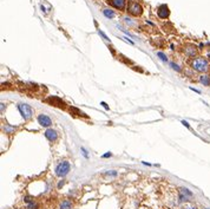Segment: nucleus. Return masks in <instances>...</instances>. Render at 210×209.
Segmentation results:
<instances>
[{
  "instance_id": "nucleus-1",
  "label": "nucleus",
  "mask_w": 210,
  "mask_h": 209,
  "mask_svg": "<svg viewBox=\"0 0 210 209\" xmlns=\"http://www.w3.org/2000/svg\"><path fill=\"white\" fill-rule=\"evenodd\" d=\"M190 66L194 70H196L197 72H202V73H205L208 72L210 69L209 66V62L203 58V57H197V58H194L190 63Z\"/></svg>"
},
{
  "instance_id": "nucleus-2",
  "label": "nucleus",
  "mask_w": 210,
  "mask_h": 209,
  "mask_svg": "<svg viewBox=\"0 0 210 209\" xmlns=\"http://www.w3.org/2000/svg\"><path fill=\"white\" fill-rule=\"evenodd\" d=\"M126 11L127 13L132 17H140L143 14V7L139 2L137 1H133V0H130L127 2V6H126Z\"/></svg>"
},
{
  "instance_id": "nucleus-3",
  "label": "nucleus",
  "mask_w": 210,
  "mask_h": 209,
  "mask_svg": "<svg viewBox=\"0 0 210 209\" xmlns=\"http://www.w3.org/2000/svg\"><path fill=\"white\" fill-rule=\"evenodd\" d=\"M70 170L71 166L69 163V161H63L56 167V175L59 176V177H64V176H66L70 173Z\"/></svg>"
},
{
  "instance_id": "nucleus-4",
  "label": "nucleus",
  "mask_w": 210,
  "mask_h": 209,
  "mask_svg": "<svg viewBox=\"0 0 210 209\" xmlns=\"http://www.w3.org/2000/svg\"><path fill=\"white\" fill-rule=\"evenodd\" d=\"M18 110L21 113V116L24 117L25 121H28V119H31L33 117V110H32V108L28 104H25V103L18 104Z\"/></svg>"
},
{
  "instance_id": "nucleus-5",
  "label": "nucleus",
  "mask_w": 210,
  "mask_h": 209,
  "mask_svg": "<svg viewBox=\"0 0 210 209\" xmlns=\"http://www.w3.org/2000/svg\"><path fill=\"white\" fill-rule=\"evenodd\" d=\"M108 4L112 6L113 8L116 10H119V11H126V6H127V2L126 0H106Z\"/></svg>"
},
{
  "instance_id": "nucleus-6",
  "label": "nucleus",
  "mask_w": 210,
  "mask_h": 209,
  "mask_svg": "<svg viewBox=\"0 0 210 209\" xmlns=\"http://www.w3.org/2000/svg\"><path fill=\"white\" fill-rule=\"evenodd\" d=\"M157 15L159 19H168L169 15H170V10H169L168 5H161L158 8H157Z\"/></svg>"
},
{
  "instance_id": "nucleus-7",
  "label": "nucleus",
  "mask_w": 210,
  "mask_h": 209,
  "mask_svg": "<svg viewBox=\"0 0 210 209\" xmlns=\"http://www.w3.org/2000/svg\"><path fill=\"white\" fill-rule=\"evenodd\" d=\"M183 52H184V55L186 57H189V58H194V57H196L197 55V49L195 45H186L185 47H184V50H183Z\"/></svg>"
},
{
  "instance_id": "nucleus-8",
  "label": "nucleus",
  "mask_w": 210,
  "mask_h": 209,
  "mask_svg": "<svg viewBox=\"0 0 210 209\" xmlns=\"http://www.w3.org/2000/svg\"><path fill=\"white\" fill-rule=\"evenodd\" d=\"M38 123L42 126H44V128H49V126L52 124V119H51L49 116L42 113V115L38 116Z\"/></svg>"
},
{
  "instance_id": "nucleus-9",
  "label": "nucleus",
  "mask_w": 210,
  "mask_h": 209,
  "mask_svg": "<svg viewBox=\"0 0 210 209\" xmlns=\"http://www.w3.org/2000/svg\"><path fill=\"white\" fill-rule=\"evenodd\" d=\"M44 135H45V137L49 139L50 142H56L57 139H58V132H57L56 130H53V129H47L44 132Z\"/></svg>"
},
{
  "instance_id": "nucleus-10",
  "label": "nucleus",
  "mask_w": 210,
  "mask_h": 209,
  "mask_svg": "<svg viewBox=\"0 0 210 209\" xmlns=\"http://www.w3.org/2000/svg\"><path fill=\"white\" fill-rule=\"evenodd\" d=\"M199 82L203 84L204 86H210V76L207 74V73L199 76Z\"/></svg>"
},
{
  "instance_id": "nucleus-11",
  "label": "nucleus",
  "mask_w": 210,
  "mask_h": 209,
  "mask_svg": "<svg viewBox=\"0 0 210 209\" xmlns=\"http://www.w3.org/2000/svg\"><path fill=\"white\" fill-rule=\"evenodd\" d=\"M103 14H104L108 19H113V18L116 17V13H114L112 10H110V8H104V10H103Z\"/></svg>"
},
{
  "instance_id": "nucleus-12",
  "label": "nucleus",
  "mask_w": 210,
  "mask_h": 209,
  "mask_svg": "<svg viewBox=\"0 0 210 209\" xmlns=\"http://www.w3.org/2000/svg\"><path fill=\"white\" fill-rule=\"evenodd\" d=\"M60 209H71L72 208V202L69 201V200H65V201H63L61 203H60Z\"/></svg>"
},
{
  "instance_id": "nucleus-13",
  "label": "nucleus",
  "mask_w": 210,
  "mask_h": 209,
  "mask_svg": "<svg viewBox=\"0 0 210 209\" xmlns=\"http://www.w3.org/2000/svg\"><path fill=\"white\" fill-rule=\"evenodd\" d=\"M4 131L7 132V134H13L14 131H15V128L11 125H5L4 126Z\"/></svg>"
},
{
  "instance_id": "nucleus-14",
  "label": "nucleus",
  "mask_w": 210,
  "mask_h": 209,
  "mask_svg": "<svg viewBox=\"0 0 210 209\" xmlns=\"http://www.w3.org/2000/svg\"><path fill=\"white\" fill-rule=\"evenodd\" d=\"M180 190H181V193L184 194V195L189 196V197H191L193 196V193L189 190V189H186V188H180Z\"/></svg>"
},
{
  "instance_id": "nucleus-15",
  "label": "nucleus",
  "mask_w": 210,
  "mask_h": 209,
  "mask_svg": "<svg viewBox=\"0 0 210 209\" xmlns=\"http://www.w3.org/2000/svg\"><path fill=\"white\" fill-rule=\"evenodd\" d=\"M26 208H27V209H37V208H38V204H37L36 202L31 201V202H28V204L26 206Z\"/></svg>"
},
{
  "instance_id": "nucleus-16",
  "label": "nucleus",
  "mask_w": 210,
  "mask_h": 209,
  "mask_svg": "<svg viewBox=\"0 0 210 209\" xmlns=\"http://www.w3.org/2000/svg\"><path fill=\"white\" fill-rule=\"evenodd\" d=\"M157 56L159 57L163 62H168V58H167V56H165L164 53H162V52H157Z\"/></svg>"
},
{
  "instance_id": "nucleus-17",
  "label": "nucleus",
  "mask_w": 210,
  "mask_h": 209,
  "mask_svg": "<svg viewBox=\"0 0 210 209\" xmlns=\"http://www.w3.org/2000/svg\"><path fill=\"white\" fill-rule=\"evenodd\" d=\"M98 33L100 34V36H102V37H103V39H105V40H109V42H110V38H109V37H108V36H106V34H105V33H104L103 31L98 30Z\"/></svg>"
},
{
  "instance_id": "nucleus-18",
  "label": "nucleus",
  "mask_w": 210,
  "mask_h": 209,
  "mask_svg": "<svg viewBox=\"0 0 210 209\" xmlns=\"http://www.w3.org/2000/svg\"><path fill=\"white\" fill-rule=\"evenodd\" d=\"M170 65H171V68H172V69L176 70L177 72H181V71H182V70H181V68H178V65H177V64H174V63H171Z\"/></svg>"
},
{
  "instance_id": "nucleus-19",
  "label": "nucleus",
  "mask_w": 210,
  "mask_h": 209,
  "mask_svg": "<svg viewBox=\"0 0 210 209\" xmlns=\"http://www.w3.org/2000/svg\"><path fill=\"white\" fill-rule=\"evenodd\" d=\"M80 150H82V154L84 155L85 158H89V155H87V151L85 150V148H80Z\"/></svg>"
},
{
  "instance_id": "nucleus-20",
  "label": "nucleus",
  "mask_w": 210,
  "mask_h": 209,
  "mask_svg": "<svg viewBox=\"0 0 210 209\" xmlns=\"http://www.w3.org/2000/svg\"><path fill=\"white\" fill-rule=\"evenodd\" d=\"M111 156H112L111 153H106V154H104L102 157H103V158H108V157H111Z\"/></svg>"
},
{
  "instance_id": "nucleus-21",
  "label": "nucleus",
  "mask_w": 210,
  "mask_h": 209,
  "mask_svg": "<svg viewBox=\"0 0 210 209\" xmlns=\"http://www.w3.org/2000/svg\"><path fill=\"white\" fill-rule=\"evenodd\" d=\"M106 174H108V175H112V176H116V175H117V171H108Z\"/></svg>"
},
{
  "instance_id": "nucleus-22",
  "label": "nucleus",
  "mask_w": 210,
  "mask_h": 209,
  "mask_svg": "<svg viewBox=\"0 0 210 209\" xmlns=\"http://www.w3.org/2000/svg\"><path fill=\"white\" fill-rule=\"evenodd\" d=\"M100 104H102V105H103V106H104V108H105V109H106V110H109V106H108V104H106V103H105V102H102V103H100Z\"/></svg>"
},
{
  "instance_id": "nucleus-23",
  "label": "nucleus",
  "mask_w": 210,
  "mask_h": 209,
  "mask_svg": "<svg viewBox=\"0 0 210 209\" xmlns=\"http://www.w3.org/2000/svg\"><path fill=\"white\" fill-rule=\"evenodd\" d=\"M182 124H183V125H185L186 128H190V125L188 124V122H186V121H182Z\"/></svg>"
},
{
  "instance_id": "nucleus-24",
  "label": "nucleus",
  "mask_w": 210,
  "mask_h": 209,
  "mask_svg": "<svg viewBox=\"0 0 210 209\" xmlns=\"http://www.w3.org/2000/svg\"><path fill=\"white\" fill-rule=\"evenodd\" d=\"M190 90L195 91V92H197V93H201V91H199V90H197V89H194V87H190Z\"/></svg>"
},
{
  "instance_id": "nucleus-25",
  "label": "nucleus",
  "mask_w": 210,
  "mask_h": 209,
  "mask_svg": "<svg viewBox=\"0 0 210 209\" xmlns=\"http://www.w3.org/2000/svg\"><path fill=\"white\" fill-rule=\"evenodd\" d=\"M4 108H5V104H4V103H1V113L4 112Z\"/></svg>"
},
{
  "instance_id": "nucleus-26",
  "label": "nucleus",
  "mask_w": 210,
  "mask_h": 209,
  "mask_svg": "<svg viewBox=\"0 0 210 209\" xmlns=\"http://www.w3.org/2000/svg\"><path fill=\"white\" fill-rule=\"evenodd\" d=\"M63 183H64V182H60V183H59V184H58V188H60V187H61V185H63Z\"/></svg>"
},
{
  "instance_id": "nucleus-27",
  "label": "nucleus",
  "mask_w": 210,
  "mask_h": 209,
  "mask_svg": "<svg viewBox=\"0 0 210 209\" xmlns=\"http://www.w3.org/2000/svg\"><path fill=\"white\" fill-rule=\"evenodd\" d=\"M185 209H196V208H195V207H186Z\"/></svg>"
},
{
  "instance_id": "nucleus-28",
  "label": "nucleus",
  "mask_w": 210,
  "mask_h": 209,
  "mask_svg": "<svg viewBox=\"0 0 210 209\" xmlns=\"http://www.w3.org/2000/svg\"><path fill=\"white\" fill-rule=\"evenodd\" d=\"M205 209H210V208H205Z\"/></svg>"
}]
</instances>
